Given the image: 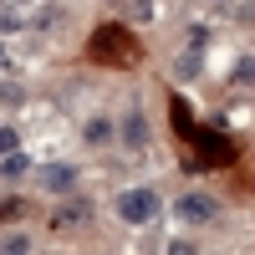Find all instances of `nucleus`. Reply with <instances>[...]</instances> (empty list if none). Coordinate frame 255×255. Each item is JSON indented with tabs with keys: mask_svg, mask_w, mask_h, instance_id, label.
Returning a JSON list of instances; mask_svg holds the SVG:
<instances>
[{
	"mask_svg": "<svg viewBox=\"0 0 255 255\" xmlns=\"http://www.w3.org/2000/svg\"><path fill=\"white\" fill-rule=\"evenodd\" d=\"M26 168H31V158L20 153V148H15V153H5V163H0V174H5V179H20Z\"/></svg>",
	"mask_w": 255,
	"mask_h": 255,
	"instance_id": "nucleus-5",
	"label": "nucleus"
},
{
	"mask_svg": "<svg viewBox=\"0 0 255 255\" xmlns=\"http://www.w3.org/2000/svg\"><path fill=\"white\" fill-rule=\"evenodd\" d=\"M108 138H113V118L102 113V118H92V123H87V143H108Z\"/></svg>",
	"mask_w": 255,
	"mask_h": 255,
	"instance_id": "nucleus-6",
	"label": "nucleus"
},
{
	"mask_svg": "<svg viewBox=\"0 0 255 255\" xmlns=\"http://www.w3.org/2000/svg\"><path fill=\"white\" fill-rule=\"evenodd\" d=\"M0 250H5V255H26L31 240H26V235H5V240H0Z\"/></svg>",
	"mask_w": 255,
	"mask_h": 255,
	"instance_id": "nucleus-7",
	"label": "nucleus"
},
{
	"mask_svg": "<svg viewBox=\"0 0 255 255\" xmlns=\"http://www.w3.org/2000/svg\"><path fill=\"white\" fill-rule=\"evenodd\" d=\"M0 31H20V20L15 15H0Z\"/></svg>",
	"mask_w": 255,
	"mask_h": 255,
	"instance_id": "nucleus-11",
	"label": "nucleus"
},
{
	"mask_svg": "<svg viewBox=\"0 0 255 255\" xmlns=\"http://www.w3.org/2000/svg\"><path fill=\"white\" fill-rule=\"evenodd\" d=\"M15 148H20V133L15 128H0V153H15Z\"/></svg>",
	"mask_w": 255,
	"mask_h": 255,
	"instance_id": "nucleus-8",
	"label": "nucleus"
},
{
	"mask_svg": "<svg viewBox=\"0 0 255 255\" xmlns=\"http://www.w3.org/2000/svg\"><path fill=\"white\" fill-rule=\"evenodd\" d=\"M0 61H5V51H0Z\"/></svg>",
	"mask_w": 255,
	"mask_h": 255,
	"instance_id": "nucleus-12",
	"label": "nucleus"
},
{
	"mask_svg": "<svg viewBox=\"0 0 255 255\" xmlns=\"http://www.w3.org/2000/svg\"><path fill=\"white\" fill-rule=\"evenodd\" d=\"M153 215H158V194H153V189H128V194H118V220L148 225Z\"/></svg>",
	"mask_w": 255,
	"mask_h": 255,
	"instance_id": "nucleus-1",
	"label": "nucleus"
},
{
	"mask_svg": "<svg viewBox=\"0 0 255 255\" xmlns=\"http://www.w3.org/2000/svg\"><path fill=\"white\" fill-rule=\"evenodd\" d=\"M174 215H179V220H189V225H209V220L220 215V204L209 199V194H179Z\"/></svg>",
	"mask_w": 255,
	"mask_h": 255,
	"instance_id": "nucleus-2",
	"label": "nucleus"
},
{
	"mask_svg": "<svg viewBox=\"0 0 255 255\" xmlns=\"http://www.w3.org/2000/svg\"><path fill=\"white\" fill-rule=\"evenodd\" d=\"M123 143H128V148H133V153H138V148L148 143V118H143L138 108H133V113H128V118H123Z\"/></svg>",
	"mask_w": 255,
	"mask_h": 255,
	"instance_id": "nucleus-4",
	"label": "nucleus"
},
{
	"mask_svg": "<svg viewBox=\"0 0 255 255\" xmlns=\"http://www.w3.org/2000/svg\"><path fill=\"white\" fill-rule=\"evenodd\" d=\"M250 72H255V61L240 56V61H235V82H240V87H250Z\"/></svg>",
	"mask_w": 255,
	"mask_h": 255,
	"instance_id": "nucleus-10",
	"label": "nucleus"
},
{
	"mask_svg": "<svg viewBox=\"0 0 255 255\" xmlns=\"http://www.w3.org/2000/svg\"><path fill=\"white\" fill-rule=\"evenodd\" d=\"M0 102H10V108H20V102H26V92H20L15 82H5V87H0Z\"/></svg>",
	"mask_w": 255,
	"mask_h": 255,
	"instance_id": "nucleus-9",
	"label": "nucleus"
},
{
	"mask_svg": "<svg viewBox=\"0 0 255 255\" xmlns=\"http://www.w3.org/2000/svg\"><path fill=\"white\" fill-rule=\"evenodd\" d=\"M36 184L46 189V194H67V189H77V168L72 163H46L36 174Z\"/></svg>",
	"mask_w": 255,
	"mask_h": 255,
	"instance_id": "nucleus-3",
	"label": "nucleus"
}]
</instances>
